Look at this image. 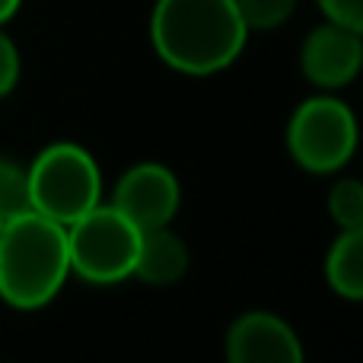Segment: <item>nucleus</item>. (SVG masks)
<instances>
[{"mask_svg": "<svg viewBox=\"0 0 363 363\" xmlns=\"http://www.w3.org/2000/svg\"><path fill=\"white\" fill-rule=\"evenodd\" d=\"M249 42L233 0H157L150 13V45L169 70L213 77L236 64Z\"/></svg>", "mask_w": 363, "mask_h": 363, "instance_id": "f257e3e1", "label": "nucleus"}, {"mask_svg": "<svg viewBox=\"0 0 363 363\" xmlns=\"http://www.w3.org/2000/svg\"><path fill=\"white\" fill-rule=\"evenodd\" d=\"M70 277L67 226L23 211L0 233V300L13 309H42Z\"/></svg>", "mask_w": 363, "mask_h": 363, "instance_id": "f03ea898", "label": "nucleus"}, {"mask_svg": "<svg viewBox=\"0 0 363 363\" xmlns=\"http://www.w3.org/2000/svg\"><path fill=\"white\" fill-rule=\"evenodd\" d=\"M29 211L70 226L86 211L102 204V172L93 153L74 140H55L26 166Z\"/></svg>", "mask_w": 363, "mask_h": 363, "instance_id": "7ed1b4c3", "label": "nucleus"}, {"mask_svg": "<svg viewBox=\"0 0 363 363\" xmlns=\"http://www.w3.org/2000/svg\"><path fill=\"white\" fill-rule=\"evenodd\" d=\"M287 153L303 172L335 176L357 153V118L332 93L303 99L287 121Z\"/></svg>", "mask_w": 363, "mask_h": 363, "instance_id": "20e7f679", "label": "nucleus"}, {"mask_svg": "<svg viewBox=\"0 0 363 363\" xmlns=\"http://www.w3.org/2000/svg\"><path fill=\"white\" fill-rule=\"evenodd\" d=\"M138 245L140 230L121 211L102 201L67 226L70 274L96 287L121 284L134 277Z\"/></svg>", "mask_w": 363, "mask_h": 363, "instance_id": "39448f33", "label": "nucleus"}, {"mask_svg": "<svg viewBox=\"0 0 363 363\" xmlns=\"http://www.w3.org/2000/svg\"><path fill=\"white\" fill-rule=\"evenodd\" d=\"M108 204L125 213L138 230L169 226L182 204V185L169 166L134 163L115 182Z\"/></svg>", "mask_w": 363, "mask_h": 363, "instance_id": "423d86ee", "label": "nucleus"}, {"mask_svg": "<svg viewBox=\"0 0 363 363\" xmlns=\"http://www.w3.org/2000/svg\"><path fill=\"white\" fill-rule=\"evenodd\" d=\"M223 357L226 363H306L294 325L268 309H249L230 322Z\"/></svg>", "mask_w": 363, "mask_h": 363, "instance_id": "0eeeda50", "label": "nucleus"}, {"mask_svg": "<svg viewBox=\"0 0 363 363\" xmlns=\"http://www.w3.org/2000/svg\"><path fill=\"white\" fill-rule=\"evenodd\" d=\"M363 64V32L338 23H322L303 38L300 70L313 86L335 93L357 80Z\"/></svg>", "mask_w": 363, "mask_h": 363, "instance_id": "6e6552de", "label": "nucleus"}, {"mask_svg": "<svg viewBox=\"0 0 363 363\" xmlns=\"http://www.w3.org/2000/svg\"><path fill=\"white\" fill-rule=\"evenodd\" d=\"M191 264V252H188L185 239L169 226H153V230H140L138 245V262H134V277L150 287H172L188 274Z\"/></svg>", "mask_w": 363, "mask_h": 363, "instance_id": "1a4fd4ad", "label": "nucleus"}, {"mask_svg": "<svg viewBox=\"0 0 363 363\" xmlns=\"http://www.w3.org/2000/svg\"><path fill=\"white\" fill-rule=\"evenodd\" d=\"M325 281L341 300H363V230H338L325 252Z\"/></svg>", "mask_w": 363, "mask_h": 363, "instance_id": "9d476101", "label": "nucleus"}, {"mask_svg": "<svg viewBox=\"0 0 363 363\" xmlns=\"http://www.w3.org/2000/svg\"><path fill=\"white\" fill-rule=\"evenodd\" d=\"M328 217L338 230H363V185L360 179H338L328 188Z\"/></svg>", "mask_w": 363, "mask_h": 363, "instance_id": "9b49d317", "label": "nucleus"}, {"mask_svg": "<svg viewBox=\"0 0 363 363\" xmlns=\"http://www.w3.org/2000/svg\"><path fill=\"white\" fill-rule=\"evenodd\" d=\"M249 32H274L294 16L296 0H233Z\"/></svg>", "mask_w": 363, "mask_h": 363, "instance_id": "f8f14e48", "label": "nucleus"}, {"mask_svg": "<svg viewBox=\"0 0 363 363\" xmlns=\"http://www.w3.org/2000/svg\"><path fill=\"white\" fill-rule=\"evenodd\" d=\"M29 211V176L16 160L0 157V217H16Z\"/></svg>", "mask_w": 363, "mask_h": 363, "instance_id": "ddd939ff", "label": "nucleus"}, {"mask_svg": "<svg viewBox=\"0 0 363 363\" xmlns=\"http://www.w3.org/2000/svg\"><path fill=\"white\" fill-rule=\"evenodd\" d=\"M19 74H23L19 48H16V42L4 32V26H0V99H6V96L16 89Z\"/></svg>", "mask_w": 363, "mask_h": 363, "instance_id": "4468645a", "label": "nucleus"}, {"mask_svg": "<svg viewBox=\"0 0 363 363\" xmlns=\"http://www.w3.org/2000/svg\"><path fill=\"white\" fill-rule=\"evenodd\" d=\"M319 10L328 23L363 32V0H319Z\"/></svg>", "mask_w": 363, "mask_h": 363, "instance_id": "2eb2a0df", "label": "nucleus"}, {"mask_svg": "<svg viewBox=\"0 0 363 363\" xmlns=\"http://www.w3.org/2000/svg\"><path fill=\"white\" fill-rule=\"evenodd\" d=\"M23 6V0H0V26H6L13 16H16V10Z\"/></svg>", "mask_w": 363, "mask_h": 363, "instance_id": "dca6fc26", "label": "nucleus"}, {"mask_svg": "<svg viewBox=\"0 0 363 363\" xmlns=\"http://www.w3.org/2000/svg\"><path fill=\"white\" fill-rule=\"evenodd\" d=\"M4 226H6V217H0V233H4Z\"/></svg>", "mask_w": 363, "mask_h": 363, "instance_id": "f3484780", "label": "nucleus"}]
</instances>
